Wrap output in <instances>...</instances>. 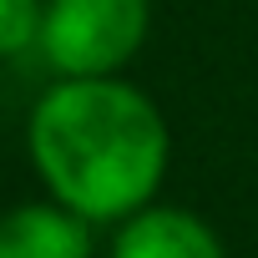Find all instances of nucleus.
Here are the masks:
<instances>
[{"mask_svg": "<svg viewBox=\"0 0 258 258\" xmlns=\"http://www.w3.org/2000/svg\"><path fill=\"white\" fill-rule=\"evenodd\" d=\"M46 0H0V56H21L41 46Z\"/></svg>", "mask_w": 258, "mask_h": 258, "instance_id": "obj_5", "label": "nucleus"}, {"mask_svg": "<svg viewBox=\"0 0 258 258\" xmlns=\"http://www.w3.org/2000/svg\"><path fill=\"white\" fill-rule=\"evenodd\" d=\"M0 258H96V228L51 198L16 203L0 213Z\"/></svg>", "mask_w": 258, "mask_h": 258, "instance_id": "obj_4", "label": "nucleus"}, {"mask_svg": "<svg viewBox=\"0 0 258 258\" xmlns=\"http://www.w3.org/2000/svg\"><path fill=\"white\" fill-rule=\"evenodd\" d=\"M106 258H228L223 233L177 203H152L111 228Z\"/></svg>", "mask_w": 258, "mask_h": 258, "instance_id": "obj_3", "label": "nucleus"}, {"mask_svg": "<svg viewBox=\"0 0 258 258\" xmlns=\"http://www.w3.org/2000/svg\"><path fill=\"white\" fill-rule=\"evenodd\" d=\"M147 26V0H46L36 51L61 81H101L142 51Z\"/></svg>", "mask_w": 258, "mask_h": 258, "instance_id": "obj_2", "label": "nucleus"}, {"mask_svg": "<svg viewBox=\"0 0 258 258\" xmlns=\"http://www.w3.org/2000/svg\"><path fill=\"white\" fill-rule=\"evenodd\" d=\"M26 152L51 203L91 228H116L157 203L172 132L157 101L121 76L56 81L31 106Z\"/></svg>", "mask_w": 258, "mask_h": 258, "instance_id": "obj_1", "label": "nucleus"}]
</instances>
